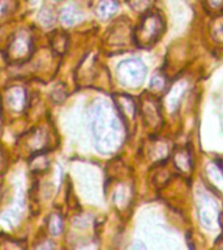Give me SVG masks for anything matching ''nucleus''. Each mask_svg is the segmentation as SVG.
<instances>
[{
	"instance_id": "nucleus-10",
	"label": "nucleus",
	"mask_w": 223,
	"mask_h": 250,
	"mask_svg": "<svg viewBox=\"0 0 223 250\" xmlns=\"http://www.w3.org/2000/svg\"><path fill=\"white\" fill-rule=\"evenodd\" d=\"M172 162L178 169H179L183 175H189L192 171V156L189 150L185 147H178L172 154Z\"/></svg>"
},
{
	"instance_id": "nucleus-20",
	"label": "nucleus",
	"mask_w": 223,
	"mask_h": 250,
	"mask_svg": "<svg viewBox=\"0 0 223 250\" xmlns=\"http://www.w3.org/2000/svg\"><path fill=\"white\" fill-rule=\"evenodd\" d=\"M203 8L207 13L218 16L223 12V0H202Z\"/></svg>"
},
{
	"instance_id": "nucleus-2",
	"label": "nucleus",
	"mask_w": 223,
	"mask_h": 250,
	"mask_svg": "<svg viewBox=\"0 0 223 250\" xmlns=\"http://www.w3.org/2000/svg\"><path fill=\"white\" fill-rule=\"evenodd\" d=\"M164 31V21L156 12H149L141 19L133 31V42L140 48H150L156 44Z\"/></svg>"
},
{
	"instance_id": "nucleus-12",
	"label": "nucleus",
	"mask_w": 223,
	"mask_h": 250,
	"mask_svg": "<svg viewBox=\"0 0 223 250\" xmlns=\"http://www.w3.org/2000/svg\"><path fill=\"white\" fill-rule=\"evenodd\" d=\"M184 90H185V82H176V85H174L171 87V90L167 93V97H166V104H167L168 109L170 111H175L179 105V102L183 97Z\"/></svg>"
},
{
	"instance_id": "nucleus-6",
	"label": "nucleus",
	"mask_w": 223,
	"mask_h": 250,
	"mask_svg": "<svg viewBox=\"0 0 223 250\" xmlns=\"http://www.w3.org/2000/svg\"><path fill=\"white\" fill-rule=\"evenodd\" d=\"M199 218L201 224L207 229H214L218 226L221 223V212L214 199L205 197L200 201Z\"/></svg>"
},
{
	"instance_id": "nucleus-1",
	"label": "nucleus",
	"mask_w": 223,
	"mask_h": 250,
	"mask_svg": "<svg viewBox=\"0 0 223 250\" xmlns=\"http://www.w3.org/2000/svg\"><path fill=\"white\" fill-rule=\"evenodd\" d=\"M90 121L95 146L101 152L111 154L120 148L125 137V125L116 107L97 102L90 109Z\"/></svg>"
},
{
	"instance_id": "nucleus-18",
	"label": "nucleus",
	"mask_w": 223,
	"mask_h": 250,
	"mask_svg": "<svg viewBox=\"0 0 223 250\" xmlns=\"http://www.w3.org/2000/svg\"><path fill=\"white\" fill-rule=\"evenodd\" d=\"M47 229L52 236H59L63 232V218L62 215L55 212L47 219Z\"/></svg>"
},
{
	"instance_id": "nucleus-5",
	"label": "nucleus",
	"mask_w": 223,
	"mask_h": 250,
	"mask_svg": "<svg viewBox=\"0 0 223 250\" xmlns=\"http://www.w3.org/2000/svg\"><path fill=\"white\" fill-rule=\"evenodd\" d=\"M31 47H33L31 34L23 30L17 31L8 46L9 59L13 62H21L23 59H27L31 52Z\"/></svg>"
},
{
	"instance_id": "nucleus-13",
	"label": "nucleus",
	"mask_w": 223,
	"mask_h": 250,
	"mask_svg": "<svg viewBox=\"0 0 223 250\" xmlns=\"http://www.w3.org/2000/svg\"><path fill=\"white\" fill-rule=\"evenodd\" d=\"M119 4L116 0H101L97 5L95 13L101 20L111 19L117 12Z\"/></svg>"
},
{
	"instance_id": "nucleus-25",
	"label": "nucleus",
	"mask_w": 223,
	"mask_h": 250,
	"mask_svg": "<svg viewBox=\"0 0 223 250\" xmlns=\"http://www.w3.org/2000/svg\"><path fill=\"white\" fill-rule=\"evenodd\" d=\"M215 162H217V163H218L219 166H221V168H222V169H223V156L218 158V159L215 160Z\"/></svg>"
},
{
	"instance_id": "nucleus-14",
	"label": "nucleus",
	"mask_w": 223,
	"mask_h": 250,
	"mask_svg": "<svg viewBox=\"0 0 223 250\" xmlns=\"http://www.w3.org/2000/svg\"><path fill=\"white\" fill-rule=\"evenodd\" d=\"M81 12L72 4H68L60 11V21L66 26H72L74 23H77L81 20Z\"/></svg>"
},
{
	"instance_id": "nucleus-23",
	"label": "nucleus",
	"mask_w": 223,
	"mask_h": 250,
	"mask_svg": "<svg viewBox=\"0 0 223 250\" xmlns=\"http://www.w3.org/2000/svg\"><path fill=\"white\" fill-rule=\"evenodd\" d=\"M11 9V4H8L7 0H0V17H3Z\"/></svg>"
},
{
	"instance_id": "nucleus-4",
	"label": "nucleus",
	"mask_w": 223,
	"mask_h": 250,
	"mask_svg": "<svg viewBox=\"0 0 223 250\" xmlns=\"http://www.w3.org/2000/svg\"><path fill=\"white\" fill-rule=\"evenodd\" d=\"M140 113L142 117L144 124L148 126L150 130L156 132L162 128V115H160V105L159 102L156 99V95H153L152 93H144L142 97L140 98Z\"/></svg>"
},
{
	"instance_id": "nucleus-15",
	"label": "nucleus",
	"mask_w": 223,
	"mask_h": 250,
	"mask_svg": "<svg viewBox=\"0 0 223 250\" xmlns=\"http://www.w3.org/2000/svg\"><path fill=\"white\" fill-rule=\"evenodd\" d=\"M68 42H69V39L64 31H55L51 37V47L59 55L66 54L67 48H68Z\"/></svg>"
},
{
	"instance_id": "nucleus-9",
	"label": "nucleus",
	"mask_w": 223,
	"mask_h": 250,
	"mask_svg": "<svg viewBox=\"0 0 223 250\" xmlns=\"http://www.w3.org/2000/svg\"><path fill=\"white\" fill-rule=\"evenodd\" d=\"M131 25L127 22H117L109 33V43L113 46H124L128 39H131Z\"/></svg>"
},
{
	"instance_id": "nucleus-21",
	"label": "nucleus",
	"mask_w": 223,
	"mask_h": 250,
	"mask_svg": "<svg viewBox=\"0 0 223 250\" xmlns=\"http://www.w3.org/2000/svg\"><path fill=\"white\" fill-rule=\"evenodd\" d=\"M39 21L45 25V26H51L52 23L55 22V15L52 9H47V7H45L39 13Z\"/></svg>"
},
{
	"instance_id": "nucleus-19",
	"label": "nucleus",
	"mask_w": 223,
	"mask_h": 250,
	"mask_svg": "<svg viewBox=\"0 0 223 250\" xmlns=\"http://www.w3.org/2000/svg\"><path fill=\"white\" fill-rule=\"evenodd\" d=\"M128 4L134 12L145 15L152 8L153 0H128Z\"/></svg>"
},
{
	"instance_id": "nucleus-7",
	"label": "nucleus",
	"mask_w": 223,
	"mask_h": 250,
	"mask_svg": "<svg viewBox=\"0 0 223 250\" xmlns=\"http://www.w3.org/2000/svg\"><path fill=\"white\" fill-rule=\"evenodd\" d=\"M112 98L115 107L120 115L121 120L124 121L125 126H128L129 124L132 125L136 120L137 115V104L134 99L127 94H115Z\"/></svg>"
},
{
	"instance_id": "nucleus-11",
	"label": "nucleus",
	"mask_w": 223,
	"mask_h": 250,
	"mask_svg": "<svg viewBox=\"0 0 223 250\" xmlns=\"http://www.w3.org/2000/svg\"><path fill=\"white\" fill-rule=\"evenodd\" d=\"M207 180L214 187V189L223 194V169L217 162L209 163L206 166Z\"/></svg>"
},
{
	"instance_id": "nucleus-16",
	"label": "nucleus",
	"mask_w": 223,
	"mask_h": 250,
	"mask_svg": "<svg viewBox=\"0 0 223 250\" xmlns=\"http://www.w3.org/2000/svg\"><path fill=\"white\" fill-rule=\"evenodd\" d=\"M167 86V78L163 73H158L154 74L150 81V85H149V91L153 94V95H158V94L163 93L164 89Z\"/></svg>"
},
{
	"instance_id": "nucleus-24",
	"label": "nucleus",
	"mask_w": 223,
	"mask_h": 250,
	"mask_svg": "<svg viewBox=\"0 0 223 250\" xmlns=\"http://www.w3.org/2000/svg\"><path fill=\"white\" fill-rule=\"evenodd\" d=\"M5 164H7V160H5V154L4 151L0 148V168L3 167L5 168Z\"/></svg>"
},
{
	"instance_id": "nucleus-17",
	"label": "nucleus",
	"mask_w": 223,
	"mask_h": 250,
	"mask_svg": "<svg viewBox=\"0 0 223 250\" xmlns=\"http://www.w3.org/2000/svg\"><path fill=\"white\" fill-rule=\"evenodd\" d=\"M210 35L214 42L223 44V15H218L211 21Z\"/></svg>"
},
{
	"instance_id": "nucleus-27",
	"label": "nucleus",
	"mask_w": 223,
	"mask_h": 250,
	"mask_svg": "<svg viewBox=\"0 0 223 250\" xmlns=\"http://www.w3.org/2000/svg\"><path fill=\"white\" fill-rule=\"evenodd\" d=\"M56 1H58V0H56Z\"/></svg>"
},
{
	"instance_id": "nucleus-26",
	"label": "nucleus",
	"mask_w": 223,
	"mask_h": 250,
	"mask_svg": "<svg viewBox=\"0 0 223 250\" xmlns=\"http://www.w3.org/2000/svg\"><path fill=\"white\" fill-rule=\"evenodd\" d=\"M221 218H222V219H223V214H222V215H221ZM221 223H222V227H223V220H222V222H221Z\"/></svg>"
},
{
	"instance_id": "nucleus-22",
	"label": "nucleus",
	"mask_w": 223,
	"mask_h": 250,
	"mask_svg": "<svg viewBox=\"0 0 223 250\" xmlns=\"http://www.w3.org/2000/svg\"><path fill=\"white\" fill-rule=\"evenodd\" d=\"M67 97V90L66 87L63 85L56 86L54 89V91L51 93V98H52V101L56 102V103H62Z\"/></svg>"
},
{
	"instance_id": "nucleus-3",
	"label": "nucleus",
	"mask_w": 223,
	"mask_h": 250,
	"mask_svg": "<svg viewBox=\"0 0 223 250\" xmlns=\"http://www.w3.org/2000/svg\"><path fill=\"white\" fill-rule=\"evenodd\" d=\"M146 78V66L138 59H128L117 66V80L129 89H137Z\"/></svg>"
},
{
	"instance_id": "nucleus-8",
	"label": "nucleus",
	"mask_w": 223,
	"mask_h": 250,
	"mask_svg": "<svg viewBox=\"0 0 223 250\" xmlns=\"http://www.w3.org/2000/svg\"><path fill=\"white\" fill-rule=\"evenodd\" d=\"M5 103L12 111L20 112L22 111L25 104H26V91L23 87L20 86H13L8 90V93L5 94Z\"/></svg>"
}]
</instances>
